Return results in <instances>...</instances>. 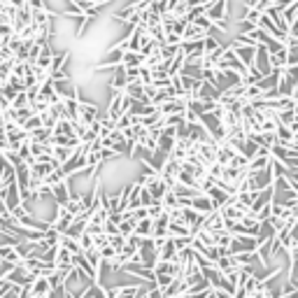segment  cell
<instances>
[{
  "mask_svg": "<svg viewBox=\"0 0 298 298\" xmlns=\"http://www.w3.org/2000/svg\"><path fill=\"white\" fill-rule=\"evenodd\" d=\"M51 84H54L56 94L61 96L63 100L79 98V91H77V86H75V82H72L70 75H66V77H51Z\"/></svg>",
  "mask_w": 298,
  "mask_h": 298,
  "instance_id": "obj_1",
  "label": "cell"
},
{
  "mask_svg": "<svg viewBox=\"0 0 298 298\" xmlns=\"http://www.w3.org/2000/svg\"><path fill=\"white\" fill-rule=\"evenodd\" d=\"M231 44H233V49H235V54L240 56V61H243L245 66H247V68L254 66L259 44H240V42H235V40H231Z\"/></svg>",
  "mask_w": 298,
  "mask_h": 298,
  "instance_id": "obj_2",
  "label": "cell"
},
{
  "mask_svg": "<svg viewBox=\"0 0 298 298\" xmlns=\"http://www.w3.org/2000/svg\"><path fill=\"white\" fill-rule=\"evenodd\" d=\"M84 168H86V156L82 154V149H75V154L70 156V159L66 161V163H63L61 166V170H63V175L66 177H70V175H75V172L77 170H84Z\"/></svg>",
  "mask_w": 298,
  "mask_h": 298,
  "instance_id": "obj_3",
  "label": "cell"
},
{
  "mask_svg": "<svg viewBox=\"0 0 298 298\" xmlns=\"http://www.w3.org/2000/svg\"><path fill=\"white\" fill-rule=\"evenodd\" d=\"M189 110V98H170L168 103L159 107V112L163 116H170V114H184Z\"/></svg>",
  "mask_w": 298,
  "mask_h": 298,
  "instance_id": "obj_4",
  "label": "cell"
},
{
  "mask_svg": "<svg viewBox=\"0 0 298 298\" xmlns=\"http://www.w3.org/2000/svg\"><path fill=\"white\" fill-rule=\"evenodd\" d=\"M3 198H5V205H7V210H14V207H19V205L23 203L21 198V191H19V184L17 182H12L7 184V187H3Z\"/></svg>",
  "mask_w": 298,
  "mask_h": 298,
  "instance_id": "obj_5",
  "label": "cell"
},
{
  "mask_svg": "<svg viewBox=\"0 0 298 298\" xmlns=\"http://www.w3.org/2000/svg\"><path fill=\"white\" fill-rule=\"evenodd\" d=\"M203 228L205 231H210V233L224 231V228H226V219H224V215H221L219 210H215V212H210V215H205Z\"/></svg>",
  "mask_w": 298,
  "mask_h": 298,
  "instance_id": "obj_6",
  "label": "cell"
},
{
  "mask_svg": "<svg viewBox=\"0 0 298 298\" xmlns=\"http://www.w3.org/2000/svg\"><path fill=\"white\" fill-rule=\"evenodd\" d=\"M168 159H170V154H168V152H163V149H156V152H147V159H142V161H147V163L154 168V170L161 172L163 168H166Z\"/></svg>",
  "mask_w": 298,
  "mask_h": 298,
  "instance_id": "obj_7",
  "label": "cell"
},
{
  "mask_svg": "<svg viewBox=\"0 0 298 298\" xmlns=\"http://www.w3.org/2000/svg\"><path fill=\"white\" fill-rule=\"evenodd\" d=\"M207 196H210V200H212V205H215V210H221V207H224V205L228 203V200H231V193L228 191H224V189L221 187H212V189H207Z\"/></svg>",
  "mask_w": 298,
  "mask_h": 298,
  "instance_id": "obj_8",
  "label": "cell"
},
{
  "mask_svg": "<svg viewBox=\"0 0 298 298\" xmlns=\"http://www.w3.org/2000/svg\"><path fill=\"white\" fill-rule=\"evenodd\" d=\"M110 86L112 91H124L128 86V77H126V68L124 66H116L112 70V77H110Z\"/></svg>",
  "mask_w": 298,
  "mask_h": 298,
  "instance_id": "obj_9",
  "label": "cell"
},
{
  "mask_svg": "<svg viewBox=\"0 0 298 298\" xmlns=\"http://www.w3.org/2000/svg\"><path fill=\"white\" fill-rule=\"evenodd\" d=\"M51 191H54V200H56V205H58V207H66L68 200H70V193H72L66 180H63V182H58L56 187H51Z\"/></svg>",
  "mask_w": 298,
  "mask_h": 298,
  "instance_id": "obj_10",
  "label": "cell"
},
{
  "mask_svg": "<svg viewBox=\"0 0 298 298\" xmlns=\"http://www.w3.org/2000/svg\"><path fill=\"white\" fill-rule=\"evenodd\" d=\"M147 189H149V193H152V198L156 200V203H161L163 200V196H166L170 189H168V184L161 180V177H156V180H152V182L147 184Z\"/></svg>",
  "mask_w": 298,
  "mask_h": 298,
  "instance_id": "obj_11",
  "label": "cell"
},
{
  "mask_svg": "<svg viewBox=\"0 0 298 298\" xmlns=\"http://www.w3.org/2000/svg\"><path fill=\"white\" fill-rule=\"evenodd\" d=\"M31 289H33V296L35 298H47L49 296V291H51V284H49V280L47 277H35V282L31 284Z\"/></svg>",
  "mask_w": 298,
  "mask_h": 298,
  "instance_id": "obj_12",
  "label": "cell"
},
{
  "mask_svg": "<svg viewBox=\"0 0 298 298\" xmlns=\"http://www.w3.org/2000/svg\"><path fill=\"white\" fill-rule=\"evenodd\" d=\"M191 207H193V210H198V212H203V215L215 212V205H212V200H210V196H207V193H198V196L193 198Z\"/></svg>",
  "mask_w": 298,
  "mask_h": 298,
  "instance_id": "obj_13",
  "label": "cell"
},
{
  "mask_svg": "<svg viewBox=\"0 0 298 298\" xmlns=\"http://www.w3.org/2000/svg\"><path fill=\"white\" fill-rule=\"evenodd\" d=\"M177 259V245H175V237H168L166 245L161 247L159 252V261H175Z\"/></svg>",
  "mask_w": 298,
  "mask_h": 298,
  "instance_id": "obj_14",
  "label": "cell"
},
{
  "mask_svg": "<svg viewBox=\"0 0 298 298\" xmlns=\"http://www.w3.org/2000/svg\"><path fill=\"white\" fill-rule=\"evenodd\" d=\"M200 124H203V126L207 128L210 133H215L217 128H219L221 124H224V119H219V116H217L215 112H205V114H200Z\"/></svg>",
  "mask_w": 298,
  "mask_h": 298,
  "instance_id": "obj_15",
  "label": "cell"
},
{
  "mask_svg": "<svg viewBox=\"0 0 298 298\" xmlns=\"http://www.w3.org/2000/svg\"><path fill=\"white\" fill-rule=\"evenodd\" d=\"M135 235H140V237L154 235V219H152V217H144V219H140L138 226H135Z\"/></svg>",
  "mask_w": 298,
  "mask_h": 298,
  "instance_id": "obj_16",
  "label": "cell"
},
{
  "mask_svg": "<svg viewBox=\"0 0 298 298\" xmlns=\"http://www.w3.org/2000/svg\"><path fill=\"white\" fill-rule=\"evenodd\" d=\"M205 38H207V31L196 26V23H189V26L184 28V35H182V40H205Z\"/></svg>",
  "mask_w": 298,
  "mask_h": 298,
  "instance_id": "obj_17",
  "label": "cell"
},
{
  "mask_svg": "<svg viewBox=\"0 0 298 298\" xmlns=\"http://www.w3.org/2000/svg\"><path fill=\"white\" fill-rule=\"evenodd\" d=\"M138 14V7H135V3H128L126 7H122L119 12H114V19L116 21H122V23H128L133 17Z\"/></svg>",
  "mask_w": 298,
  "mask_h": 298,
  "instance_id": "obj_18",
  "label": "cell"
},
{
  "mask_svg": "<svg viewBox=\"0 0 298 298\" xmlns=\"http://www.w3.org/2000/svg\"><path fill=\"white\" fill-rule=\"evenodd\" d=\"M144 61H147V56H144L142 51H128L126 49L122 66H144Z\"/></svg>",
  "mask_w": 298,
  "mask_h": 298,
  "instance_id": "obj_19",
  "label": "cell"
},
{
  "mask_svg": "<svg viewBox=\"0 0 298 298\" xmlns=\"http://www.w3.org/2000/svg\"><path fill=\"white\" fill-rule=\"evenodd\" d=\"M61 247H66V249H70L72 254H79V252H84L82 249V245H79V237H72V235H66V233H63L61 235Z\"/></svg>",
  "mask_w": 298,
  "mask_h": 298,
  "instance_id": "obj_20",
  "label": "cell"
},
{
  "mask_svg": "<svg viewBox=\"0 0 298 298\" xmlns=\"http://www.w3.org/2000/svg\"><path fill=\"white\" fill-rule=\"evenodd\" d=\"M282 19H284V26H287V31H289L291 23L298 19V0L293 3V5H289L287 10H282Z\"/></svg>",
  "mask_w": 298,
  "mask_h": 298,
  "instance_id": "obj_21",
  "label": "cell"
},
{
  "mask_svg": "<svg viewBox=\"0 0 298 298\" xmlns=\"http://www.w3.org/2000/svg\"><path fill=\"white\" fill-rule=\"evenodd\" d=\"M161 205H163V210L166 212H172V210H177V207H180V198H177V193L172 191H168L166 196H163V200H161Z\"/></svg>",
  "mask_w": 298,
  "mask_h": 298,
  "instance_id": "obj_22",
  "label": "cell"
},
{
  "mask_svg": "<svg viewBox=\"0 0 298 298\" xmlns=\"http://www.w3.org/2000/svg\"><path fill=\"white\" fill-rule=\"evenodd\" d=\"M175 144H177L175 135H168V133H161V135H159V149H163V152H168V154H170L172 149H175Z\"/></svg>",
  "mask_w": 298,
  "mask_h": 298,
  "instance_id": "obj_23",
  "label": "cell"
},
{
  "mask_svg": "<svg viewBox=\"0 0 298 298\" xmlns=\"http://www.w3.org/2000/svg\"><path fill=\"white\" fill-rule=\"evenodd\" d=\"M21 126L31 133V131H35V128H42L44 126V119H42V114H31L28 119H23V122H21Z\"/></svg>",
  "mask_w": 298,
  "mask_h": 298,
  "instance_id": "obj_24",
  "label": "cell"
},
{
  "mask_svg": "<svg viewBox=\"0 0 298 298\" xmlns=\"http://www.w3.org/2000/svg\"><path fill=\"white\" fill-rule=\"evenodd\" d=\"M72 154H75V149H72V147H54V159L61 161V166L66 163L68 159H70Z\"/></svg>",
  "mask_w": 298,
  "mask_h": 298,
  "instance_id": "obj_25",
  "label": "cell"
},
{
  "mask_svg": "<svg viewBox=\"0 0 298 298\" xmlns=\"http://www.w3.org/2000/svg\"><path fill=\"white\" fill-rule=\"evenodd\" d=\"M135 226H138V221H133V219H124L122 224H119V233H122L124 237H131L133 233H135Z\"/></svg>",
  "mask_w": 298,
  "mask_h": 298,
  "instance_id": "obj_26",
  "label": "cell"
},
{
  "mask_svg": "<svg viewBox=\"0 0 298 298\" xmlns=\"http://www.w3.org/2000/svg\"><path fill=\"white\" fill-rule=\"evenodd\" d=\"M215 265L219 268L221 273H224V275H228L231 271H235V265H233V259H231V256H219V261H217Z\"/></svg>",
  "mask_w": 298,
  "mask_h": 298,
  "instance_id": "obj_27",
  "label": "cell"
},
{
  "mask_svg": "<svg viewBox=\"0 0 298 298\" xmlns=\"http://www.w3.org/2000/svg\"><path fill=\"white\" fill-rule=\"evenodd\" d=\"M277 122L284 124V126H291V124L296 122V112L293 110H280L277 112Z\"/></svg>",
  "mask_w": 298,
  "mask_h": 298,
  "instance_id": "obj_28",
  "label": "cell"
},
{
  "mask_svg": "<svg viewBox=\"0 0 298 298\" xmlns=\"http://www.w3.org/2000/svg\"><path fill=\"white\" fill-rule=\"evenodd\" d=\"M63 180H66L63 170H61V168H56V170L51 172V175L47 177V180H44V184H47V187H56V184H58V182H63Z\"/></svg>",
  "mask_w": 298,
  "mask_h": 298,
  "instance_id": "obj_29",
  "label": "cell"
},
{
  "mask_svg": "<svg viewBox=\"0 0 298 298\" xmlns=\"http://www.w3.org/2000/svg\"><path fill=\"white\" fill-rule=\"evenodd\" d=\"M94 245L98 249L107 247V245H110V235H107V233H98V235H94Z\"/></svg>",
  "mask_w": 298,
  "mask_h": 298,
  "instance_id": "obj_30",
  "label": "cell"
},
{
  "mask_svg": "<svg viewBox=\"0 0 298 298\" xmlns=\"http://www.w3.org/2000/svg\"><path fill=\"white\" fill-rule=\"evenodd\" d=\"M110 245L116 249V252H119V249H122L124 245H126V237H124L122 233H116V235H110Z\"/></svg>",
  "mask_w": 298,
  "mask_h": 298,
  "instance_id": "obj_31",
  "label": "cell"
},
{
  "mask_svg": "<svg viewBox=\"0 0 298 298\" xmlns=\"http://www.w3.org/2000/svg\"><path fill=\"white\" fill-rule=\"evenodd\" d=\"M163 212H166V210H163V205H161V203H152V205H149V217H152V219H159Z\"/></svg>",
  "mask_w": 298,
  "mask_h": 298,
  "instance_id": "obj_32",
  "label": "cell"
},
{
  "mask_svg": "<svg viewBox=\"0 0 298 298\" xmlns=\"http://www.w3.org/2000/svg\"><path fill=\"white\" fill-rule=\"evenodd\" d=\"M103 231H105L107 235H116V233H119V224H114L112 219H107L105 224H103Z\"/></svg>",
  "mask_w": 298,
  "mask_h": 298,
  "instance_id": "obj_33",
  "label": "cell"
},
{
  "mask_svg": "<svg viewBox=\"0 0 298 298\" xmlns=\"http://www.w3.org/2000/svg\"><path fill=\"white\" fill-rule=\"evenodd\" d=\"M28 5L33 10H42V7H47V0H28Z\"/></svg>",
  "mask_w": 298,
  "mask_h": 298,
  "instance_id": "obj_34",
  "label": "cell"
},
{
  "mask_svg": "<svg viewBox=\"0 0 298 298\" xmlns=\"http://www.w3.org/2000/svg\"><path fill=\"white\" fill-rule=\"evenodd\" d=\"M293 3H296V0H275L273 5H277V7H280V10H287L289 5H293Z\"/></svg>",
  "mask_w": 298,
  "mask_h": 298,
  "instance_id": "obj_35",
  "label": "cell"
},
{
  "mask_svg": "<svg viewBox=\"0 0 298 298\" xmlns=\"http://www.w3.org/2000/svg\"><path fill=\"white\" fill-rule=\"evenodd\" d=\"M3 122H5V110L0 107V126H3Z\"/></svg>",
  "mask_w": 298,
  "mask_h": 298,
  "instance_id": "obj_36",
  "label": "cell"
},
{
  "mask_svg": "<svg viewBox=\"0 0 298 298\" xmlns=\"http://www.w3.org/2000/svg\"><path fill=\"white\" fill-rule=\"evenodd\" d=\"M293 147H298V135H296V138H293Z\"/></svg>",
  "mask_w": 298,
  "mask_h": 298,
  "instance_id": "obj_37",
  "label": "cell"
},
{
  "mask_svg": "<svg viewBox=\"0 0 298 298\" xmlns=\"http://www.w3.org/2000/svg\"><path fill=\"white\" fill-rule=\"evenodd\" d=\"M282 298H289V296H282Z\"/></svg>",
  "mask_w": 298,
  "mask_h": 298,
  "instance_id": "obj_38",
  "label": "cell"
}]
</instances>
